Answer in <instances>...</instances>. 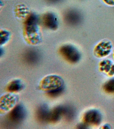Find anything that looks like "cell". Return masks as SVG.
<instances>
[{"instance_id":"cell-5","label":"cell","mask_w":114,"mask_h":129,"mask_svg":"<svg viewBox=\"0 0 114 129\" xmlns=\"http://www.w3.org/2000/svg\"><path fill=\"white\" fill-rule=\"evenodd\" d=\"M101 117L100 114L95 110L88 111L83 117L84 123L88 125H98L101 122Z\"/></svg>"},{"instance_id":"cell-4","label":"cell","mask_w":114,"mask_h":129,"mask_svg":"<svg viewBox=\"0 0 114 129\" xmlns=\"http://www.w3.org/2000/svg\"><path fill=\"white\" fill-rule=\"evenodd\" d=\"M26 112L24 108L18 105L14 108L9 114L8 119L10 123L17 125L21 123L25 118Z\"/></svg>"},{"instance_id":"cell-7","label":"cell","mask_w":114,"mask_h":129,"mask_svg":"<svg viewBox=\"0 0 114 129\" xmlns=\"http://www.w3.org/2000/svg\"><path fill=\"white\" fill-rule=\"evenodd\" d=\"M44 25L52 30L56 29L58 26L56 17L54 14L49 13L45 15L43 19Z\"/></svg>"},{"instance_id":"cell-17","label":"cell","mask_w":114,"mask_h":129,"mask_svg":"<svg viewBox=\"0 0 114 129\" xmlns=\"http://www.w3.org/2000/svg\"><path fill=\"white\" fill-rule=\"evenodd\" d=\"M108 75L109 76H113L114 75V63H113L111 70L108 74Z\"/></svg>"},{"instance_id":"cell-12","label":"cell","mask_w":114,"mask_h":129,"mask_svg":"<svg viewBox=\"0 0 114 129\" xmlns=\"http://www.w3.org/2000/svg\"><path fill=\"white\" fill-rule=\"evenodd\" d=\"M22 87L21 82L19 80H15L12 82L8 87V90L11 92H16L19 91Z\"/></svg>"},{"instance_id":"cell-14","label":"cell","mask_w":114,"mask_h":129,"mask_svg":"<svg viewBox=\"0 0 114 129\" xmlns=\"http://www.w3.org/2000/svg\"><path fill=\"white\" fill-rule=\"evenodd\" d=\"M73 115L72 110L69 107H63V115L66 119L69 120L72 118Z\"/></svg>"},{"instance_id":"cell-11","label":"cell","mask_w":114,"mask_h":129,"mask_svg":"<svg viewBox=\"0 0 114 129\" xmlns=\"http://www.w3.org/2000/svg\"><path fill=\"white\" fill-rule=\"evenodd\" d=\"M113 63L110 59H103L99 63V69L101 72L106 73L108 75L111 70Z\"/></svg>"},{"instance_id":"cell-13","label":"cell","mask_w":114,"mask_h":129,"mask_svg":"<svg viewBox=\"0 0 114 129\" xmlns=\"http://www.w3.org/2000/svg\"><path fill=\"white\" fill-rule=\"evenodd\" d=\"M103 89L108 93L114 92V79L107 81L103 86Z\"/></svg>"},{"instance_id":"cell-9","label":"cell","mask_w":114,"mask_h":129,"mask_svg":"<svg viewBox=\"0 0 114 129\" xmlns=\"http://www.w3.org/2000/svg\"><path fill=\"white\" fill-rule=\"evenodd\" d=\"M24 58L27 63L30 64H36L38 61L39 56L37 52L34 51H31L25 53Z\"/></svg>"},{"instance_id":"cell-1","label":"cell","mask_w":114,"mask_h":129,"mask_svg":"<svg viewBox=\"0 0 114 129\" xmlns=\"http://www.w3.org/2000/svg\"><path fill=\"white\" fill-rule=\"evenodd\" d=\"M63 81L60 77L52 75L45 78L40 86L41 89L48 92L63 87Z\"/></svg>"},{"instance_id":"cell-16","label":"cell","mask_w":114,"mask_h":129,"mask_svg":"<svg viewBox=\"0 0 114 129\" xmlns=\"http://www.w3.org/2000/svg\"><path fill=\"white\" fill-rule=\"evenodd\" d=\"M104 4L110 7L114 6V0H102Z\"/></svg>"},{"instance_id":"cell-10","label":"cell","mask_w":114,"mask_h":129,"mask_svg":"<svg viewBox=\"0 0 114 129\" xmlns=\"http://www.w3.org/2000/svg\"><path fill=\"white\" fill-rule=\"evenodd\" d=\"M38 22V18L35 15H32L28 19L26 22L27 29L29 32L35 31Z\"/></svg>"},{"instance_id":"cell-15","label":"cell","mask_w":114,"mask_h":129,"mask_svg":"<svg viewBox=\"0 0 114 129\" xmlns=\"http://www.w3.org/2000/svg\"><path fill=\"white\" fill-rule=\"evenodd\" d=\"M63 87L62 88L53 91L48 92V94L49 96L51 97H55L58 96L61 94L63 91Z\"/></svg>"},{"instance_id":"cell-3","label":"cell","mask_w":114,"mask_h":129,"mask_svg":"<svg viewBox=\"0 0 114 129\" xmlns=\"http://www.w3.org/2000/svg\"><path fill=\"white\" fill-rule=\"evenodd\" d=\"M60 51L62 56L71 63L78 62L80 57L79 52L77 49L72 45H64L60 48Z\"/></svg>"},{"instance_id":"cell-18","label":"cell","mask_w":114,"mask_h":129,"mask_svg":"<svg viewBox=\"0 0 114 129\" xmlns=\"http://www.w3.org/2000/svg\"><path fill=\"white\" fill-rule=\"evenodd\" d=\"M113 59H114V49H113Z\"/></svg>"},{"instance_id":"cell-6","label":"cell","mask_w":114,"mask_h":129,"mask_svg":"<svg viewBox=\"0 0 114 129\" xmlns=\"http://www.w3.org/2000/svg\"><path fill=\"white\" fill-rule=\"evenodd\" d=\"M50 112L46 105L43 104L40 106L36 112L37 120L42 123L48 122Z\"/></svg>"},{"instance_id":"cell-2","label":"cell","mask_w":114,"mask_h":129,"mask_svg":"<svg viewBox=\"0 0 114 129\" xmlns=\"http://www.w3.org/2000/svg\"><path fill=\"white\" fill-rule=\"evenodd\" d=\"M112 43L108 39H103L99 41L93 49V53L96 57L103 58L109 55L113 50Z\"/></svg>"},{"instance_id":"cell-8","label":"cell","mask_w":114,"mask_h":129,"mask_svg":"<svg viewBox=\"0 0 114 129\" xmlns=\"http://www.w3.org/2000/svg\"><path fill=\"white\" fill-rule=\"evenodd\" d=\"M63 107H57L50 111L49 116V122L54 123L58 121L63 115Z\"/></svg>"}]
</instances>
